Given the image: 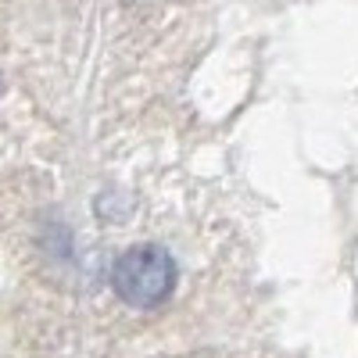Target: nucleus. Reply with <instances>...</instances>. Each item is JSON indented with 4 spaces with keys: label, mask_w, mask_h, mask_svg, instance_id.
Listing matches in <instances>:
<instances>
[{
    "label": "nucleus",
    "mask_w": 358,
    "mask_h": 358,
    "mask_svg": "<svg viewBox=\"0 0 358 358\" xmlns=\"http://www.w3.org/2000/svg\"><path fill=\"white\" fill-rule=\"evenodd\" d=\"M111 283H115L118 297H122L126 305L155 308L176 287V262L158 244H136L115 262Z\"/></svg>",
    "instance_id": "f257e3e1"
}]
</instances>
